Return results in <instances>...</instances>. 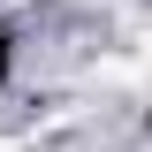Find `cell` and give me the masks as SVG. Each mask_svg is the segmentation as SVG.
<instances>
[{
	"instance_id": "cell-1",
	"label": "cell",
	"mask_w": 152,
	"mask_h": 152,
	"mask_svg": "<svg viewBox=\"0 0 152 152\" xmlns=\"http://www.w3.org/2000/svg\"><path fill=\"white\" fill-rule=\"evenodd\" d=\"M0 152H23V145H15V137H0Z\"/></svg>"
}]
</instances>
